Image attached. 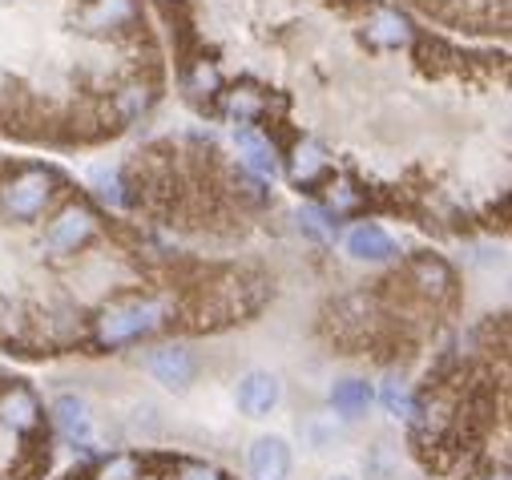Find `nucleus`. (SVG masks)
<instances>
[{"instance_id": "1", "label": "nucleus", "mask_w": 512, "mask_h": 480, "mask_svg": "<svg viewBox=\"0 0 512 480\" xmlns=\"http://www.w3.org/2000/svg\"><path fill=\"white\" fill-rule=\"evenodd\" d=\"M166 315H170V307L162 299H125V303H113L97 319V343L101 347L138 343V339L154 335L166 323Z\"/></svg>"}, {"instance_id": "2", "label": "nucleus", "mask_w": 512, "mask_h": 480, "mask_svg": "<svg viewBox=\"0 0 512 480\" xmlns=\"http://www.w3.org/2000/svg\"><path fill=\"white\" fill-rule=\"evenodd\" d=\"M234 404L246 420H267L283 404V380L275 372H246L234 388Z\"/></svg>"}, {"instance_id": "3", "label": "nucleus", "mask_w": 512, "mask_h": 480, "mask_svg": "<svg viewBox=\"0 0 512 480\" xmlns=\"http://www.w3.org/2000/svg\"><path fill=\"white\" fill-rule=\"evenodd\" d=\"M49 198H53V174L49 170H29L13 186H5V210L17 222H33L37 214H45Z\"/></svg>"}, {"instance_id": "4", "label": "nucleus", "mask_w": 512, "mask_h": 480, "mask_svg": "<svg viewBox=\"0 0 512 480\" xmlns=\"http://www.w3.org/2000/svg\"><path fill=\"white\" fill-rule=\"evenodd\" d=\"M97 234V218L89 206H65L53 222H49V234H45V247L57 251V255H73L81 251L89 238Z\"/></svg>"}, {"instance_id": "5", "label": "nucleus", "mask_w": 512, "mask_h": 480, "mask_svg": "<svg viewBox=\"0 0 512 480\" xmlns=\"http://www.w3.org/2000/svg\"><path fill=\"white\" fill-rule=\"evenodd\" d=\"M150 376H154L162 388H170V392H186V388L194 384V376H198V359H194V351L182 347V343L158 347V351L150 355Z\"/></svg>"}, {"instance_id": "6", "label": "nucleus", "mask_w": 512, "mask_h": 480, "mask_svg": "<svg viewBox=\"0 0 512 480\" xmlns=\"http://www.w3.org/2000/svg\"><path fill=\"white\" fill-rule=\"evenodd\" d=\"M246 464H250V476L254 480H287L295 456H291V444L283 436H259V440L250 444Z\"/></svg>"}, {"instance_id": "7", "label": "nucleus", "mask_w": 512, "mask_h": 480, "mask_svg": "<svg viewBox=\"0 0 512 480\" xmlns=\"http://www.w3.org/2000/svg\"><path fill=\"white\" fill-rule=\"evenodd\" d=\"M347 255L355 263H392L400 255V247H396V238L383 230L379 222H359L347 234Z\"/></svg>"}, {"instance_id": "8", "label": "nucleus", "mask_w": 512, "mask_h": 480, "mask_svg": "<svg viewBox=\"0 0 512 480\" xmlns=\"http://www.w3.org/2000/svg\"><path fill=\"white\" fill-rule=\"evenodd\" d=\"M53 424L73 448H93V412L81 396H57L53 400Z\"/></svg>"}, {"instance_id": "9", "label": "nucleus", "mask_w": 512, "mask_h": 480, "mask_svg": "<svg viewBox=\"0 0 512 480\" xmlns=\"http://www.w3.org/2000/svg\"><path fill=\"white\" fill-rule=\"evenodd\" d=\"M234 150L242 158V166L259 178H279V150L271 146L267 134H259L254 126H238L234 130Z\"/></svg>"}, {"instance_id": "10", "label": "nucleus", "mask_w": 512, "mask_h": 480, "mask_svg": "<svg viewBox=\"0 0 512 480\" xmlns=\"http://www.w3.org/2000/svg\"><path fill=\"white\" fill-rule=\"evenodd\" d=\"M327 400H331V412H335L339 420L355 424V420H363V416L371 412L375 388H371L367 380H359V376H347V380H335V384H331Z\"/></svg>"}, {"instance_id": "11", "label": "nucleus", "mask_w": 512, "mask_h": 480, "mask_svg": "<svg viewBox=\"0 0 512 480\" xmlns=\"http://www.w3.org/2000/svg\"><path fill=\"white\" fill-rule=\"evenodd\" d=\"M0 420H5L13 432H33L41 424V404L29 388H13L5 400H0Z\"/></svg>"}, {"instance_id": "12", "label": "nucleus", "mask_w": 512, "mask_h": 480, "mask_svg": "<svg viewBox=\"0 0 512 480\" xmlns=\"http://www.w3.org/2000/svg\"><path fill=\"white\" fill-rule=\"evenodd\" d=\"M367 37H371L375 45H383V49H400V45L412 41V21H408L400 9H379V13L371 17Z\"/></svg>"}, {"instance_id": "13", "label": "nucleus", "mask_w": 512, "mask_h": 480, "mask_svg": "<svg viewBox=\"0 0 512 480\" xmlns=\"http://www.w3.org/2000/svg\"><path fill=\"white\" fill-rule=\"evenodd\" d=\"M323 170H327V150H323L319 142H299V146H295V158H291V178H295L299 186H307V182H315Z\"/></svg>"}, {"instance_id": "14", "label": "nucleus", "mask_w": 512, "mask_h": 480, "mask_svg": "<svg viewBox=\"0 0 512 480\" xmlns=\"http://www.w3.org/2000/svg\"><path fill=\"white\" fill-rule=\"evenodd\" d=\"M138 13V0H97V9L89 13V25L93 29H117L125 21H134Z\"/></svg>"}, {"instance_id": "15", "label": "nucleus", "mask_w": 512, "mask_h": 480, "mask_svg": "<svg viewBox=\"0 0 512 480\" xmlns=\"http://www.w3.org/2000/svg\"><path fill=\"white\" fill-rule=\"evenodd\" d=\"M379 400H383V408H388L396 420H412V416H416V400H412V392H408L400 380H388V384H383Z\"/></svg>"}, {"instance_id": "16", "label": "nucleus", "mask_w": 512, "mask_h": 480, "mask_svg": "<svg viewBox=\"0 0 512 480\" xmlns=\"http://www.w3.org/2000/svg\"><path fill=\"white\" fill-rule=\"evenodd\" d=\"M93 186H97V194H101L105 202H113V206L125 202V194H121V178H117L113 166H97V170H93Z\"/></svg>"}, {"instance_id": "17", "label": "nucleus", "mask_w": 512, "mask_h": 480, "mask_svg": "<svg viewBox=\"0 0 512 480\" xmlns=\"http://www.w3.org/2000/svg\"><path fill=\"white\" fill-rule=\"evenodd\" d=\"M259 109H263V101L254 97V93H246V89H242V93H230V101H226V113H230V117H238V126H246Z\"/></svg>"}, {"instance_id": "18", "label": "nucleus", "mask_w": 512, "mask_h": 480, "mask_svg": "<svg viewBox=\"0 0 512 480\" xmlns=\"http://www.w3.org/2000/svg\"><path fill=\"white\" fill-rule=\"evenodd\" d=\"M138 476H142V464L134 456H113L101 468V480H138Z\"/></svg>"}, {"instance_id": "19", "label": "nucleus", "mask_w": 512, "mask_h": 480, "mask_svg": "<svg viewBox=\"0 0 512 480\" xmlns=\"http://www.w3.org/2000/svg\"><path fill=\"white\" fill-rule=\"evenodd\" d=\"M117 105H121V117H125V122H134L138 113H146V105H150V93H146V89H125Z\"/></svg>"}, {"instance_id": "20", "label": "nucleus", "mask_w": 512, "mask_h": 480, "mask_svg": "<svg viewBox=\"0 0 512 480\" xmlns=\"http://www.w3.org/2000/svg\"><path fill=\"white\" fill-rule=\"evenodd\" d=\"M178 480H226L214 464H202V460H190V464H182V472H178Z\"/></svg>"}, {"instance_id": "21", "label": "nucleus", "mask_w": 512, "mask_h": 480, "mask_svg": "<svg viewBox=\"0 0 512 480\" xmlns=\"http://www.w3.org/2000/svg\"><path fill=\"white\" fill-rule=\"evenodd\" d=\"M214 89H218V73H214V69H210L206 61H202V65L194 69V81H190V93H214Z\"/></svg>"}, {"instance_id": "22", "label": "nucleus", "mask_w": 512, "mask_h": 480, "mask_svg": "<svg viewBox=\"0 0 512 480\" xmlns=\"http://www.w3.org/2000/svg\"><path fill=\"white\" fill-rule=\"evenodd\" d=\"M355 202H359V194H351V186H347V182L331 186V206H335V210H351Z\"/></svg>"}, {"instance_id": "23", "label": "nucleus", "mask_w": 512, "mask_h": 480, "mask_svg": "<svg viewBox=\"0 0 512 480\" xmlns=\"http://www.w3.org/2000/svg\"><path fill=\"white\" fill-rule=\"evenodd\" d=\"M331 480H351V476H331Z\"/></svg>"}, {"instance_id": "24", "label": "nucleus", "mask_w": 512, "mask_h": 480, "mask_svg": "<svg viewBox=\"0 0 512 480\" xmlns=\"http://www.w3.org/2000/svg\"><path fill=\"white\" fill-rule=\"evenodd\" d=\"M500 480H504V476H500Z\"/></svg>"}]
</instances>
